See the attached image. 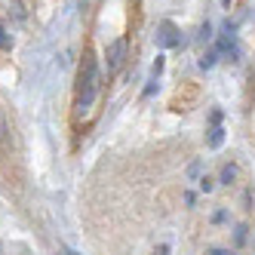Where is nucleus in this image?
Here are the masks:
<instances>
[{
	"label": "nucleus",
	"mask_w": 255,
	"mask_h": 255,
	"mask_svg": "<svg viewBox=\"0 0 255 255\" xmlns=\"http://www.w3.org/2000/svg\"><path fill=\"white\" fill-rule=\"evenodd\" d=\"M96 89H99V65L93 56L83 59V68H80V96H77V111L83 114L96 99Z\"/></svg>",
	"instance_id": "nucleus-1"
},
{
	"label": "nucleus",
	"mask_w": 255,
	"mask_h": 255,
	"mask_svg": "<svg viewBox=\"0 0 255 255\" xmlns=\"http://www.w3.org/2000/svg\"><path fill=\"white\" fill-rule=\"evenodd\" d=\"M157 43H160V46H178V43H181L178 28H175L172 22H163V25L157 28Z\"/></svg>",
	"instance_id": "nucleus-2"
},
{
	"label": "nucleus",
	"mask_w": 255,
	"mask_h": 255,
	"mask_svg": "<svg viewBox=\"0 0 255 255\" xmlns=\"http://www.w3.org/2000/svg\"><path fill=\"white\" fill-rule=\"evenodd\" d=\"M123 56H126V43L114 40L111 46H108V71H117L123 65Z\"/></svg>",
	"instance_id": "nucleus-3"
},
{
	"label": "nucleus",
	"mask_w": 255,
	"mask_h": 255,
	"mask_svg": "<svg viewBox=\"0 0 255 255\" xmlns=\"http://www.w3.org/2000/svg\"><path fill=\"white\" fill-rule=\"evenodd\" d=\"M222 141H225V129H222V126H212V132H209V144H212V148H218Z\"/></svg>",
	"instance_id": "nucleus-4"
},
{
	"label": "nucleus",
	"mask_w": 255,
	"mask_h": 255,
	"mask_svg": "<svg viewBox=\"0 0 255 255\" xmlns=\"http://www.w3.org/2000/svg\"><path fill=\"white\" fill-rule=\"evenodd\" d=\"M234 178H237V166H231V163H228V166L222 169V181H225V185H231Z\"/></svg>",
	"instance_id": "nucleus-5"
},
{
	"label": "nucleus",
	"mask_w": 255,
	"mask_h": 255,
	"mask_svg": "<svg viewBox=\"0 0 255 255\" xmlns=\"http://www.w3.org/2000/svg\"><path fill=\"white\" fill-rule=\"evenodd\" d=\"M215 59H218V49H212L209 56H203V59H200V68H212V65H215Z\"/></svg>",
	"instance_id": "nucleus-6"
},
{
	"label": "nucleus",
	"mask_w": 255,
	"mask_h": 255,
	"mask_svg": "<svg viewBox=\"0 0 255 255\" xmlns=\"http://www.w3.org/2000/svg\"><path fill=\"white\" fill-rule=\"evenodd\" d=\"M0 49H9V37H6V31H3V22H0Z\"/></svg>",
	"instance_id": "nucleus-7"
},
{
	"label": "nucleus",
	"mask_w": 255,
	"mask_h": 255,
	"mask_svg": "<svg viewBox=\"0 0 255 255\" xmlns=\"http://www.w3.org/2000/svg\"><path fill=\"white\" fill-rule=\"evenodd\" d=\"M209 37H212V28H209V25H203V28H200V37H197V40L203 43V40H209Z\"/></svg>",
	"instance_id": "nucleus-8"
},
{
	"label": "nucleus",
	"mask_w": 255,
	"mask_h": 255,
	"mask_svg": "<svg viewBox=\"0 0 255 255\" xmlns=\"http://www.w3.org/2000/svg\"><path fill=\"white\" fill-rule=\"evenodd\" d=\"M200 188H203V191H212V178H200Z\"/></svg>",
	"instance_id": "nucleus-9"
},
{
	"label": "nucleus",
	"mask_w": 255,
	"mask_h": 255,
	"mask_svg": "<svg viewBox=\"0 0 255 255\" xmlns=\"http://www.w3.org/2000/svg\"><path fill=\"white\" fill-rule=\"evenodd\" d=\"M209 255H231V252H228V249H212Z\"/></svg>",
	"instance_id": "nucleus-10"
},
{
	"label": "nucleus",
	"mask_w": 255,
	"mask_h": 255,
	"mask_svg": "<svg viewBox=\"0 0 255 255\" xmlns=\"http://www.w3.org/2000/svg\"><path fill=\"white\" fill-rule=\"evenodd\" d=\"M62 255H80V252H74V249H68V246H62Z\"/></svg>",
	"instance_id": "nucleus-11"
},
{
	"label": "nucleus",
	"mask_w": 255,
	"mask_h": 255,
	"mask_svg": "<svg viewBox=\"0 0 255 255\" xmlns=\"http://www.w3.org/2000/svg\"><path fill=\"white\" fill-rule=\"evenodd\" d=\"M222 3H225V6H231V0H222Z\"/></svg>",
	"instance_id": "nucleus-12"
}]
</instances>
